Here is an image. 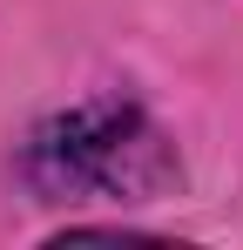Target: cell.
<instances>
[{"mask_svg": "<svg viewBox=\"0 0 243 250\" xmlns=\"http://www.w3.org/2000/svg\"><path fill=\"white\" fill-rule=\"evenodd\" d=\"M34 176L54 196H156L169 183V149L162 135L135 108L101 102V108H75L68 122H54L34 142Z\"/></svg>", "mask_w": 243, "mask_h": 250, "instance_id": "cell-1", "label": "cell"}]
</instances>
